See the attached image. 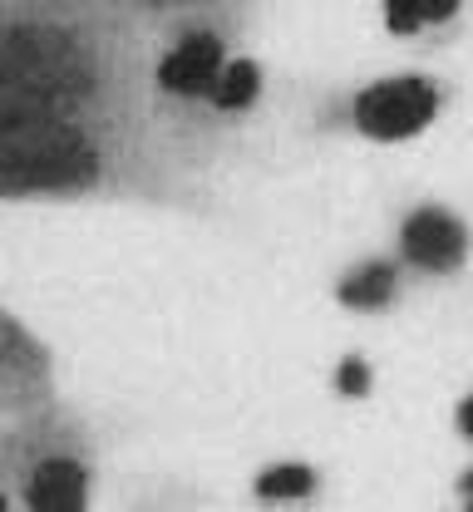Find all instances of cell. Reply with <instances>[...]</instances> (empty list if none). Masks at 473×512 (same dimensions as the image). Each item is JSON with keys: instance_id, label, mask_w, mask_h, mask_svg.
Here are the masks:
<instances>
[{"instance_id": "3957f363", "label": "cell", "mask_w": 473, "mask_h": 512, "mask_svg": "<svg viewBox=\"0 0 473 512\" xmlns=\"http://www.w3.org/2000/svg\"><path fill=\"white\" fill-rule=\"evenodd\" d=\"M15 503H25V508H55V512L84 508L89 503V468L55 444L50 453L35 458V468L25 473Z\"/></svg>"}, {"instance_id": "277c9868", "label": "cell", "mask_w": 473, "mask_h": 512, "mask_svg": "<svg viewBox=\"0 0 473 512\" xmlns=\"http://www.w3.org/2000/svg\"><path fill=\"white\" fill-rule=\"evenodd\" d=\"M222 40L217 35H207V30H193V35H183L163 60H158V89L163 94H173V99H207V89H212V79H217V69H222Z\"/></svg>"}, {"instance_id": "7a4b0ae2", "label": "cell", "mask_w": 473, "mask_h": 512, "mask_svg": "<svg viewBox=\"0 0 473 512\" xmlns=\"http://www.w3.org/2000/svg\"><path fill=\"white\" fill-rule=\"evenodd\" d=\"M50 409V360L40 340L0 311V419H25Z\"/></svg>"}, {"instance_id": "9c48e42d", "label": "cell", "mask_w": 473, "mask_h": 512, "mask_svg": "<svg viewBox=\"0 0 473 512\" xmlns=\"http://www.w3.org/2000/svg\"><path fill=\"white\" fill-rule=\"evenodd\" d=\"M316 488V473L301 468V463H281V468H267L257 478V493L262 498H306Z\"/></svg>"}, {"instance_id": "30bf717a", "label": "cell", "mask_w": 473, "mask_h": 512, "mask_svg": "<svg viewBox=\"0 0 473 512\" xmlns=\"http://www.w3.org/2000/svg\"><path fill=\"white\" fill-rule=\"evenodd\" d=\"M336 384H340V394H350V399H355V394H365V389H370V370H365L360 360H345V365H340V375H336Z\"/></svg>"}, {"instance_id": "8fae6325", "label": "cell", "mask_w": 473, "mask_h": 512, "mask_svg": "<svg viewBox=\"0 0 473 512\" xmlns=\"http://www.w3.org/2000/svg\"><path fill=\"white\" fill-rule=\"evenodd\" d=\"M459 429H464V434L473 439V394L464 399V404H459Z\"/></svg>"}, {"instance_id": "8992f818", "label": "cell", "mask_w": 473, "mask_h": 512, "mask_svg": "<svg viewBox=\"0 0 473 512\" xmlns=\"http://www.w3.org/2000/svg\"><path fill=\"white\" fill-rule=\"evenodd\" d=\"M257 94H262V69H257L252 60H222L217 79H212V89H207V99H212L217 109H227V114L252 109Z\"/></svg>"}, {"instance_id": "5b68a950", "label": "cell", "mask_w": 473, "mask_h": 512, "mask_svg": "<svg viewBox=\"0 0 473 512\" xmlns=\"http://www.w3.org/2000/svg\"><path fill=\"white\" fill-rule=\"evenodd\" d=\"M464 252H469V237H464V227L449 212L424 207V212H414L405 222V256L414 266H424V271H454L464 261Z\"/></svg>"}, {"instance_id": "6da1fadb", "label": "cell", "mask_w": 473, "mask_h": 512, "mask_svg": "<svg viewBox=\"0 0 473 512\" xmlns=\"http://www.w3.org/2000/svg\"><path fill=\"white\" fill-rule=\"evenodd\" d=\"M439 114V89L424 79V74H395V79H380L370 84L360 99H355V128L370 133V138H414L419 128H429V119Z\"/></svg>"}, {"instance_id": "52a82bcc", "label": "cell", "mask_w": 473, "mask_h": 512, "mask_svg": "<svg viewBox=\"0 0 473 512\" xmlns=\"http://www.w3.org/2000/svg\"><path fill=\"white\" fill-rule=\"evenodd\" d=\"M464 0H385V30L395 35H419L429 25H444L449 15H459Z\"/></svg>"}, {"instance_id": "ba28073f", "label": "cell", "mask_w": 473, "mask_h": 512, "mask_svg": "<svg viewBox=\"0 0 473 512\" xmlns=\"http://www.w3.org/2000/svg\"><path fill=\"white\" fill-rule=\"evenodd\" d=\"M395 296V266H365V271H355L345 286H340V301L345 306H360V311H375V306H385Z\"/></svg>"}]
</instances>
